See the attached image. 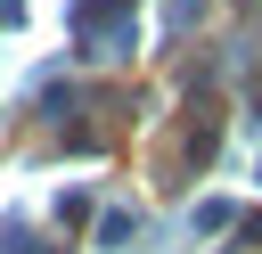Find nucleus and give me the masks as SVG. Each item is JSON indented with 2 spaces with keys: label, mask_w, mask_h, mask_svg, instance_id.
<instances>
[{
  "label": "nucleus",
  "mask_w": 262,
  "mask_h": 254,
  "mask_svg": "<svg viewBox=\"0 0 262 254\" xmlns=\"http://www.w3.org/2000/svg\"><path fill=\"white\" fill-rule=\"evenodd\" d=\"M131 8L139 0H74V33L90 57H123L131 49Z\"/></svg>",
  "instance_id": "obj_1"
}]
</instances>
